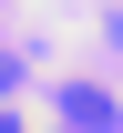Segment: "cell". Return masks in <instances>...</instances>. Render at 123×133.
Segmentation results:
<instances>
[{"label": "cell", "mask_w": 123, "mask_h": 133, "mask_svg": "<svg viewBox=\"0 0 123 133\" xmlns=\"http://www.w3.org/2000/svg\"><path fill=\"white\" fill-rule=\"evenodd\" d=\"M62 102H72V123H113V113H123V102H113V92H103V82H72V92H62Z\"/></svg>", "instance_id": "obj_1"}, {"label": "cell", "mask_w": 123, "mask_h": 133, "mask_svg": "<svg viewBox=\"0 0 123 133\" xmlns=\"http://www.w3.org/2000/svg\"><path fill=\"white\" fill-rule=\"evenodd\" d=\"M0 133H31V123H21V113H0Z\"/></svg>", "instance_id": "obj_2"}]
</instances>
